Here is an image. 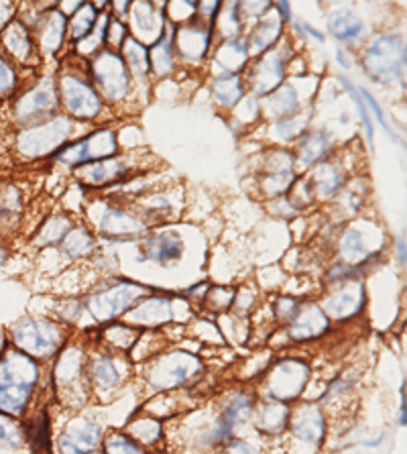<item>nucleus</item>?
Wrapping results in <instances>:
<instances>
[{
  "label": "nucleus",
  "mask_w": 407,
  "mask_h": 454,
  "mask_svg": "<svg viewBox=\"0 0 407 454\" xmlns=\"http://www.w3.org/2000/svg\"><path fill=\"white\" fill-rule=\"evenodd\" d=\"M90 75H92L94 86L98 88V96H105L110 102H119L129 94L130 78L127 64H124L122 55L100 50L96 55L92 66H90Z\"/></svg>",
  "instance_id": "nucleus-5"
},
{
  "label": "nucleus",
  "mask_w": 407,
  "mask_h": 454,
  "mask_svg": "<svg viewBox=\"0 0 407 454\" xmlns=\"http://www.w3.org/2000/svg\"><path fill=\"white\" fill-rule=\"evenodd\" d=\"M206 295H208V298H204V301L212 309H226L232 306L234 295L237 294H234L232 290H226V287H214V290H210Z\"/></svg>",
  "instance_id": "nucleus-51"
},
{
  "label": "nucleus",
  "mask_w": 407,
  "mask_h": 454,
  "mask_svg": "<svg viewBox=\"0 0 407 454\" xmlns=\"http://www.w3.org/2000/svg\"><path fill=\"white\" fill-rule=\"evenodd\" d=\"M133 6V27L141 39H149L151 43L160 41L163 35V17L155 11L153 3H135Z\"/></svg>",
  "instance_id": "nucleus-23"
},
{
  "label": "nucleus",
  "mask_w": 407,
  "mask_h": 454,
  "mask_svg": "<svg viewBox=\"0 0 407 454\" xmlns=\"http://www.w3.org/2000/svg\"><path fill=\"white\" fill-rule=\"evenodd\" d=\"M130 165L127 160H121V157H108V160L82 165V168L75 169L80 182L86 185H94V188H100V185H108L114 182H121L124 176L129 174Z\"/></svg>",
  "instance_id": "nucleus-17"
},
{
  "label": "nucleus",
  "mask_w": 407,
  "mask_h": 454,
  "mask_svg": "<svg viewBox=\"0 0 407 454\" xmlns=\"http://www.w3.org/2000/svg\"><path fill=\"white\" fill-rule=\"evenodd\" d=\"M231 12L220 17V25L224 27L226 35H239L240 29V12H239V4H229Z\"/></svg>",
  "instance_id": "nucleus-54"
},
{
  "label": "nucleus",
  "mask_w": 407,
  "mask_h": 454,
  "mask_svg": "<svg viewBox=\"0 0 407 454\" xmlns=\"http://www.w3.org/2000/svg\"><path fill=\"white\" fill-rule=\"evenodd\" d=\"M247 59H248L247 45L237 37L226 41L218 51V61L226 67V70H229V74H232L234 70H240V67L247 64Z\"/></svg>",
  "instance_id": "nucleus-40"
},
{
  "label": "nucleus",
  "mask_w": 407,
  "mask_h": 454,
  "mask_svg": "<svg viewBox=\"0 0 407 454\" xmlns=\"http://www.w3.org/2000/svg\"><path fill=\"white\" fill-rule=\"evenodd\" d=\"M88 375H90V381L94 383L96 389H113L116 385L121 383L122 375H121V369L113 356L108 355H98L96 359H92L88 363Z\"/></svg>",
  "instance_id": "nucleus-28"
},
{
  "label": "nucleus",
  "mask_w": 407,
  "mask_h": 454,
  "mask_svg": "<svg viewBox=\"0 0 407 454\" xmlns=\"http://www.w3.org/2000/svg\"><path fill=\"white\" fill-rule=\"evenodd\" d=\"M116 151H119L116 135L113 130L102 129L94 130L92 135H86L84 139L75 141L74 145H64L55 153V160L61 165H67V168L78 169L82 165H90L108 160V157H114Z\"/></svg>",
  "instance_id": "nucleus-6"
},
{
  "label": "nucleus",
  "mask_w": 407,
  "mask_h": 454,
  "mask_svg": "<svg viewBox=\"0 0 407 454\" xmlns=\"http://www.w3.org/2000/svg\"><path fill=\"white\" fill-rule=\"evenodd\" d=\"M122 55H124V64H127V70L133 72L135 75H147L151 70L149 66V50L145 47L137 37H127V41L122 43Z\"/></svg>",
  "instance_id": "nucleus-37"
},
{
  "label": "nucleus",
  "mask_w": 407,
  "mask_h": 454,
  "mask_svg": "<svg viewBox=\"0 0 407 454\" xmlns=\"http://www.w3.org/2000/svg\"><path fill=\"white\" fill-rule=\"evenodd\" d=\"M4 261H6V249L3 245H0V267L4 265Z\"/></svg>",
  "instance_id": "nucleus-60"
},
{
  "label": "nucleus",
  "mask_w": 407,
  "mask_h": 454,
  "mask_svg": "<svg viewBox=\"0 0 407 454\" xmlns=\"http://www.w3.org/2000/svg\"><path fill=\"white\" fill-rule=\"evenodd\" d=\"M3 41L9 50L11 55H15L19 61H25L31 58L33 53V41L27 27L20 23V20H12V23L6 25V29L3 33Z\"/></svg>",
  "instance_id": "nucleus-33"
},
{
  "label": "nucleus",
  "mask_w": 407,
  "mask_h": 454,
  "mask_svg": "<svg viewBox=\"0 0 407 454\" xmlns=\"http://www.w3.org/2000/svg\"><path fill=\"white\" fill-rule=\"evenodd\" d=\"M100 231L108 237H133L145 231L143 223L137 216L129 215L122 208H106L100 220Z\"/></svg>",
  "instance_id": "nucleus-26"
},
{
  "label": "nucleus",
  "mask_w": 407,
  "mask_h": 454,
  "mask_svg": "<svg viewBox=\"0 0 407 454\" xmlns=\"http://www.w3.org/2000/svg\"><path fill=\"white\" fill-rule=\"evenodd\" d=\"M300 27V29H306V33H308V35H312L314 39H318V41H324V37L320 35V33L318 31H314L312 29V27H309V25H306V23H301V25H298Z\"/></svg>",
  "instance_id": "nucleus-59"
},
{
  "label": "nucleus",
  "mask_w": 407,
  "mask_h": 454,
  "mask_svg": "<svg viewBox=\"0 0 407 454\" xmlns=\"http://www.w3.org/2000/svg\"><path fill=\"white\" fill-rule=\"evenodd\" d=\"M308 119H301V114H289L286 119L278 122L279 135L284 139H294V137H300L303 133V127H306Z\"/></svg>",
  "instance_id": "nucleus-50"
},
{
  "label": "nucleus",
  "mask_w": 407,
  "mask_h": 454,
  "mask_svg": "<svg viewBox=\"0 0 407 454\" xmlns=\"http://www.w3.org/2000/svg\"><path fill=\"white\" fill-rule=\"evenodd\" d=\"M265 110L275 119H286V116L294 114V110L298 108V94H295L294 86H279L278 90L265 96L263 100Z\"/></svg>",
  "instance_id": "nucleus-36"
},
{
  "label": "nucleus",
  "mask_w": 407,
  "mask_h": 454,
  "mask_svg": "<svg viewBox=\"0 0 407 454\" xmlns=\"http://www.w3.org/2000/svg\"><path fill=\"white\" fill-rule=\"evenodd\" d=\"M130 432H133L135 442L155 444L161 438V424L157 419H137L130 426Z\"/></svg>",
  "instance_id": "nucleus-46"
},
{
  "label": "nucleus",
  "mask_w": 407,
  "mask_h": 454,
  "mask_svg": "<svg viewBox=\"0 0 407 454\" xmlns=\"http://www.w3.org/2000/svg\"><path fill=\"white\" fill-rule=\"evenodd\" d=\"M58 92L66 110L75 119H94V116H98L102 108L100 96L94 86L84 82V78L64 74L59 78Z\"/></svg>",
  "instance_id": "nucleus-10"
},
{
  "label": "nucleus",
  "mask_w": 407,
  "mask_h": 454,
  "mask_svg": "<svg viewBox=\"0 0 407 454\" xmlns=\"http://www.w3.org/2000/svg\"><path fill=\"white\" fill-rule=\"evenodd\" d=\"M340 82L344 86H347V90L350 92V96H353L355 98V105H356V108H358V113H361V119H363V125H364V130H367V139H369V145L372 147V121H371V114H369V106H364V102H363V98L361 96H358L353 88H350L348 84H347V80L344 78H340Z\"/></svg>",
  "instance_id": "nucleus-53"
},
{
  "label": "nucleus",
  "mask_w": 407,
  "mask_h": 454,
  "mask_svg": "<svg viewBox=\"0 0 407 454\" xmlns=\"http://www.w3.org/2000/svg\"><path fill=\"white\" fill-rule=\"evenodd\" d=\"M17 86V74L12 70V66L4 59V55L0 53V98L12 94Z\"/></svg>",
  "instance_id": "nucleus-49"
},
{
  "label": "nucleus",
  "mask_w": 407,
  "mask_h": 454,
  "mask_svg": "<svg viewBox=\"0 0 407 454\" xmlns=\"http://www.w3.org/2000/svg\"><path fill=\"white\" fill-rule=\"evenodd\" d=\"M363 301H364L363 286L348 284L347 287H342V290H338L334 295H330V300L326 301V312L324 314L334 316L338 320H347L356 312H361Z\"/></svg>",
  "instance_id": "nucleus-22"
},
{
  "label": "nucleus",
  "mask_w": 407,
  "mask_h": 454,
  "mask_svg": "<svg viewBox=\"0 0 407 454\" xmlns=\"http://www.w3.org/2000/svg\"><path fill=\"white\" fill-rule=\"evenodd\" d=\"M124 41H127V29H124V25L121 23V20L110 19L108 20V29H106V37H105V45H108L106 50L116 53V50H122Z\"/></svg>",
  "instance_id": "nucleus-48"
},
{
  "label": "nucleus",
  "mask_w": 407,
  "mask_h": 454,
  "mask_svg": "<svg viewBox=\"0 0 407 454\" xmlns=\"http://www.w3.org/2000/svg\"><path fill=\"white\" fill-rule=\"evenodd\" d=\"M300 312V301L289 298V295H286V298H279L278 301H275V316L281 322H286V325H289L295 318V314Z\"/></svg>",
  "instance_id": "nucleus-52"
},
{
  "label": "nucleus",
  "mask_w": 407,
  "mask_h": 454,
  "mask_svg": "<svg viewBox=\"0 0 407 454\" xmlns=\"http://www.w3.org/2000/svg\"><path fill=\"white\" fill-rule=\"evenodd\" d=\"M105 454H145V450L133 438L121 432H113L105 440Z\"/></svg>",
  "instance_id": "nucleus-47"
},
{
  "label": "nucleus",
  "mask_w": 407,
  "mask_h": 454,
  "mask_svg": "<svg viewBox=\"0 0 407 454\" xmlns=\"http://www.w3.org/2000/svg\"><path fill=\"white\" fill-rule=\"evenodd\" d=\"M129 316L137 326H163L174 320V306L169 298H149L141 306L130 308Z\"/></svg>",
  "instance_id": "nucleus-21"
},
{
  "label": "nucleus",
  "mask_w": 407,
  "mask_h": 454,
  "mask_svg": "<svg viewBox=\"0 0 407 454\" xmlns=\"http://www.w3.org/2000/svg\"><path fill=\"white\" fill-rule=\"evenodd\" d=\"M61 247H64V253L70 254L72 259L86 257V254L94 249V237L90 235L86 229H72L67 232L66 239L61 240Z\"/></svg>",
  "instance_id": "nucleus-41"
},
{
  "label": "nucleus",
  "mask_w": 407,
  "mask_h": 454,
  "mask_svg": "<svg viewBox=\"0 0 407 454\" xmlns=\"http://www.w3.org/2000/svg\"><path fill=\"white\" fill-rule=\"evenodd\" d=\"M145 298V287L133 281H116L106 290L90 295L88 309L98 322H108L127 314L137 301Z\"/></svg>",
  "instance_id": "nucleus-7"
},
{
  "label": "nucleus",
  "mask_w": 407,
  "mask_h": 454,
  "mask_svg": "<svg viewBox=\"0 0 407 454\" xmlns=\"http://www.w3.org/2000/svg\"><path fill=\"white\" fill-rule=\"evenodd\" d=\"M90 454H105V452H90Z\"/></svg>",
  "instance_id": "nucleus-61"
},
{
  "label": "nucleus",
  "mask_w": 407,
  "mask_h": 454,
  "mask_svg": "<svg viewBox=\"0 0 407 454\" xmlns=\"http://www.w3.org/2000/svg\"><path fill=\"white\" fill-rule=\"evenodd\" d=\"M342 184H344V176L334 163H320L318 168L314 169L312 177H309L308 188L316 196L330 198L342 188Z\"/></svg>",
  "instance_id": "nucleus-27"
},
{
  "label": "nucleus",
  "mask_w": 407,
  "mask_h": 454,
  "mask_svg": "<svg viewBox=\"0 0 407 454\" xmlns=\"http://www.w3.org/2000/svg\"><path fill=\"white\" fill-rule=\"evenodd\" d=\"M328 316L324 314V309L318 306H306L300 308V312L295 314V318L289 322V336L294 340L303 342L318 339L328 330Z\"/></svg>",
  "instance_id": "nucleus-19"
},
{
  "label": "nucleus",
  "mask_w": 407,
  "mask_h": 454,
  "mask_svg": "<svg viewBox=\"0 0 407 454\" xmlns=\"http://www.w3.org/2000/svg\"><path fill=\"white\" fill-rule=\"evenodd\" d=\"M139 334H141L139 330L130 328L127 325H110L105 330V339L110 342V345L124 350H129L137 340H139Z\"/></svg>",
  "instance_id": "nucleus-45"
},
{
  "label": "nucleus",
  "mask_w": 407,
  "mask_h": 454,
  "mask_svg": "<svg viewBox=\"0 0 407 454\" xmlns=\"http://www.w3.org/2000/svg\"><path fill=\"white\" fill-rule=\"evenodd\" d=\"M59 106V92L58 84L53 80L45 78L39 86L33 88L29 94L17 102V119L23 122L53 119V110Z\"/></svg>",
  "instance_id": "nucleus-12"
},
{
  "label": "nucleus",
  "mask_w": 407,
  "mask_h": 454,
  "mask_svg": "<svg viewBox=\"0 0 407 454\" xmlns=\"http://www.w3.org/2000/svg\"><path fill=\"white\" fill-rule=\"evenodd\" d=\"M72 133V122L66 116H53L47 122H41V125L33 129H25L23 133L19 135V143L25 155L29 157H39L47 155L51 151H58L64 147L67 137Z\"/></svg>",
  "instance_id": "nucleus-8"
},
{
  "label": "nucleus",
  "mask_w": 407,
  "mask_h": 454,
  "mask_svg": "<svg viewBox=\"0 0 407 454\" xmlns=\"http://www.w3.org/2000/svg\"><path fill=\"white\" fill-rule=\"evenodd\" d=\"M25 442L31 446L33 454H53V440H51V422L47 410H41L35 419L23 424Z\"/></svg>",
  "instance_id": "nucleus-25"
},
{
  "label": "nucleus",
  "mask_w": 407,
  "mask_h": 454,
  "mask_svg": "<svg viewBox=\"0 0 407 454\" xmlns=\"http://www.w3.org/2000/svg\"><path fill=\"white\" fill-rule=\"evenodd\" d=\"M72 231L70 226V220H67L66 216H53L47 220V223L41 226L39 235H37V245L45 247V245H58L61 243V240L66 239L67 232Z\"/></svg>",
  "instance_id": "nucleus-42"
},
{
  "label": "nucleus",
  "mask_w": 407,
  "mask_h": 454,
  "mask_svg": "<svg viewBox=\"0 0 407 454\" xmlns=\"http://www.w3.org/2000/svg\"><path fill=\"white\" fill-rule=\"evenodd\" d=\"M251 411H253V397L248 394H243V391H240V394H234L231 400L226 402L223 411H220L218 422L208 436V444L226 442V440L232 436L234 428L251 416Z\"/></svg>",
  "instance_id": "nucleus-13"
},
{
  "label": "nucleus",
  "mask_w": 407,
  "mask_h": 454,
  "mask_svg": "<svg viewBox=\"0 0 407 454\" xmlns=\"http://www.w3.org/2000/svg\"><path fill=\"white\" fill-rule=\"evenodd\" d=\"M279 35H281V19H273V17L263 19L257 27H254L251 37H248V45H247L248 55L267 53L275 45V41L279 39Z\"/></svg>",
  "instance_id": "nucleus-31"
},
{
  "label": "nucleus",
  "mask_w": 407,
  "mask_h": 454,
  "mask_svg": "<svg viewBox=\"0 0 407 454\" xmlns=\"http://www.w3.org/2000/svg\"><path fill=\"white\" fill-rule=\"evenodd\" d=\"M12 347L31 359H50L64 345V330L59 325L43 318L20 320L12 328Z\"/></svg>",
  "instance_id": "nucleus-3"
},
{
  "label": "nucleus",
  "mask_w": 407,
  "mask_h": 454,
  "mask_svg": "<svg viewBox=\"0 0 407 454\" xmlns=\"http://www.w3.org/2000/svg\"><path fill=\"white\" fill-rule=\"evenodd\" d=\"M37 381V361L15 347H6L0 355V414L23 416Z\"/></svg>",
  "instance_id": "nucleus-1"
},
{
  "label": "nucleus",
  "mask_w": 407,
  "mask_h": 454,
  "mask_svg": "<svg viewBox=\"0 0 407 454\" xmlns=\"http://www.w3.org/2000/svg\"><path fill=\"white\" fill-rule=\"evenodd\" d=\"M330 149H333V135L326 130H314L300 141L298 157L303 165H314L322 161Z\"/></svg>",
  "instance_id": "nucleus-30"
},
{
  "label": "nucleus",
  "mask_w": 407,
  "mask_h": 454,
  "mask_svg": "<svg viewBox=\"0 0 407 454\" xmlns=\"http://www.w3.org/2000/svg\"><path fill=\"white\" fill-rule=\"evenodd\" d=\"M397 257H399V263L405 265V240L403 239L397 240Z\"/></svg>",
  "instance_id": "nucleus-57"
},
{
  "label": "nucleus",
  "mask_w": 407,
  "mask_h": 454,
  "mask_svg": "<svg viewBox=\"0 0 407 454\" xmlns=\"http://www.w3.org/2000/svg\"><path fill=\"white\" fill-rule=\"evenodd\" d=\"M102 442V428L90 419H75L59 438V454H90Z\"/></svg>",
  "instance_id": "nucleus-14"
},
{
  "label": "nucleus",
  "mask_w": 407,
  "mask_h": 454,
  "mask_svg": "<svg viewBox=\"0 0 407 454\" xmlns=\"http://www.w3.org/2000/svg\"><path fill=\"white\" fill-rule=\"evenodd\" d=\"M286 74V61L281 59L279 51H267L257 64L253 66L251 74H248V82H251L253 90L257 96L271 94L281 86Z\"/></svg>",
  "instance_id": "nucleus-15"
},
{
  "label": "nucleus",
  "mask_w": 407,
  "mask_h": 454,
  "mask_svg": "<svg viewBox=\"0 0 407 454\" xmlns=\"http://www.w3.org/2000/svg\"><path fill=\"white\" fill-rule=\"evenodd\" d=\"M174 27L163 31L160 41H155L149 50V66L157 75H165L174 70Z\"/></svg>",
  "instance_id": "nucleus-32"
},
{
  "label": "nucleus",
  "mask_w": 407,
  "mask_h": 454,
  "mask_svg": "<svg viewBox=\"0 0 407 454\" xmlns=\"http://www.w3.org/2000/svg\"><path fill=\"white\" fill-rule=\"evenodd\" d=\"M96 23H98V12H96L94 4L82 3L80 9L70 19V29H67V33H70L74 41H82L94 31Z\"/></svg>",
  "instance_id": "nucleus-39"
},
{
  "label": "nucleus",
  "mask_w": 407,
  "mask_h": 454,
  "mask_svg": "<svg viewBox=\"0 0 407 454\" xmlns=\"http://www.w3.org/2000/svg\"><path fill=\"white\" fill-rule=\"evenodd\" d=\"M55 385H58L61 400L72 408H80L86 402L90 389L88 361L80 347H70L59 355L55 364Z\"/></svg>",
  "instance_id": "nucleus-4"
},
{
  "label": "nucleus",
  "mask_w": 407,
  "mask_h": 454,
  "mask_svg": "<svg viewBox=\"0 0 407 454\" xmlns=\"http://www.w3.org/2000/svg\"><path fill=\"white\" fill-rule=\"evenodd\" d=\"M25 444L23 424L9 414H0V446L15 450Z\"/></svg>",
  "instance_id": "nucleus-43"
},
{
  "label": "nucleus",
  "mask_w": 407,
  "mask_h": 454,
  "mask_svg": "<svg viewBox=\"0 0 407 454\" xmlns=\"http://www.w3.org/2000/svg\"><path fill=\"white\" fill-rule=\"evenodd\" d=\"M212 94L220 106H237L243 98V80L237 74H223L212 82Z\"/></svg>",
  "instance_id": "nucleus-34"
},
{
  "label": "nucleus",
  "mask_w": 407,
  "mask_h": 454,
  "mask_svg": "<svg viewBox=\"0 0 407 454\" xmlns=\"http://www.w3.org/2000/svg\"><path fill=\"white\" fill-rule=\"evenodd\" d=\"M340 254L344 257V261H347V265H350V267L367 261L369 249H367V243H364V237L361 235V232L355 229H348L347 232H344L340 239Z\"/></svg>",
  "instance_id": "nucleus-38"
},
{
  "label": "nucleus",
  "mask_w": 407,
  "mask_h": 454,
  "mask_svg": "<svg viewBox=\"0 0 407 454\" xmlns=\"http://www.w3.org/2000/svg\"><path fill=\"white\" fill-rule=\"evenodd\" d=\"M254 424L265 434H281L289 424V410L284 402H267L257 410Z\"/></svg>",
  "instance_id": "nucleus-29"
},
{
  "label": "nucleus",
  "mask_w": 407,
  "mask_h": 454,
  "mask_svg": "<svg viewBox=\"0 0 407 454\" xmlns=\"http://www.w3.org/2000/svg\"><path fill=\"white\" fill-rule=\"evenodd\" d=\"M328 29L336 39L350 43V41H356L363 35L364 25H363V20L355 15V12L336 11L328 19Z\"/></svg>",
  "instance_id": "nucleus-35"
},
{
  "label": "nucleus",
  "mask_w": 407,
  "mask_h": 454,
  "mask_svg": "<svg viewBox=\"0 0 407 454\" xmlns=\"http://www.w3.org/2000/svg\"><path fill=\"white\" fill-rule=\"evenodd\" d=\"M292 434L309 450L320 449L324 434H326V424H324V418L316 405H301L295 411L292 418Z\"/></svg>",
  "instance_id": "nucleus-16"
},
{
  "label": "nucleus",
  "mask_w": 407,
  "mask_h": 454,
  "mask_svg": "<svg viewBox=\"0 0 407 454\" xmlns=\"http://www.w3.org/2000/svg\"><path fill=\"white\" fill-rule=\"evenodd\" d=\"M143 251L145 257L153 261V263L169 267L182 259L184 240L176 232H160V235H153L145 240Z\"/></svg>",
  "instance_id": "nucleus-20"
},
{
  "label": "nucleus",
  "mask_w": 407,
  "mask_h": 454,
  "mask_svg": "<svg viewBox=\"0 0 407 454\" xmlns=\"http://www.w3.org/2000/svg\"><path fill=\"white\" fill-rule=\"evenodd\" d=\"M363 67L377 84H393L402 80L405 70L403 39L393 33L379 35L364 51Z\"/></svg>",
  "instance_id": "nucleus-2"
},
{
  "label": "nucleus",
  "mask_w": 407,
  "mask_h": 454,
  "mask_svg": "<svg viewBox=\"0 0 407 454\" xmlns=\"http://www.w3.org/2000/svg\"><path fill=\"white\" fill-rule=\"evenodd\" d=\"M202 369L198 356L190 353H171L160 356L149 369V383L153 389H174L177 385L185 383L192 377H196Z\"/></svg>",
  "instance_id": "nucleus-9"
},
{
  "label": "nucleus",
  "mask_w": 407,
  "mask_h": 454,
  "mask_svg": "<svg viewBox=\"0 0 407 454\" xmlns=\"http://www.w3.org/2000/svg\"><path fill=\"white\" fill-rule=\"evenodd\" d=\"M212 39V25L208 27H196V25H184L179 27L174 35V43L177 45L179 53L184 55L188 61H202L208 53Z\"/></svg>",
  "instance_id": "nucleus-18"
},
{
  "label": "nucleus",
  "mask_w": 407,
  "mask_h": 454,
  "mask_svg": "<svg viewBox=\"0 0 407 454\" xmlns=\"http://www.w3.org/2000/svg\"><path fill=\"white\" fill-rule=\"evenodd\" d=\"M309 380L308 364L300 359H284L275 364L267 381V394L275 402H289L298 397Z\"/></svg>",
  "instance_id": "nucleus-11"
},
{
  "label": "nucleus",
  "mask_w": 407,
  "mask_h": 454,
  "mask_svg": "<svg viewBox=\"0 0 407 454\" xmlns=\"http://www.w3.org/2000/svg\"><path fill=\"white\" fill-rule=\"evenodd\" d=\"M275 6H278L279 12H281V15H279V19H281V20H289V19H292V15H289V4H286V3H278Z\"/></svg>",
  "instance_id": "nucleus-58"
},
{
  "label": "nucleus",
  "mask_w": 407,
  "mask_h": 454,
  "mask_svg": "<svg viewBox=\"0 0 407 454\" xmlns=\"http://www.w3.org/2000/svg\"><path fill=\"white\" fill-rule=\"evenodd\" d=\"M39 43L43 45L45 51L55 53L64 43V37L67 33V19L61 11H58V6H55V11L45 12L43 19L39 20Z\"/></svg>",
  "instance_id": "nucleus-24"
},
{
  "label": "nucleus",
  "mask_w": 407,
  "mask_h": 454,
  "mask_svg": "<svg viewBox=\"0 0 407 454\" xmlns=\"http://www.w3.org/2000/svg\"><path fill=\"white\" fill-rule=\"evenodd\" d=\"M358 92H361V96H363V102H367V105L372 108V113H375V116L379 119V122H381V125H383V129L387 130V133L391 135V129L387 127V122H385L383 110H381V106H379V102H377L375 98H372V96H371L367 90H364V88H361V90H358ZM391 137H393V135H391Z\"/></svg>",
  "instance_id": "nucleus-55"
},
{
  "label": "nucleus",
  "mask_w": 407,
  "mask_h": 454,
  "mask_svg": "<svg viewBox=\"0 0 407 454\" xmlns=\"http://www.w3.org/2000/svg\"><path fill=\"white\" fill-rule=\"evenodd\" d=\"M224 454H259V452H257V449H253L251 444L245 442V440L234 438L229 444H226Z\"/></svg>",
  "instance_id": "nucleus-56"
},
{
  "label": "nucleus",
  "mask_w": 407,
  "mask_h": 454,
  "mask_svg": "<svg viewBox=\"0 0 407 454\" xmlns=\"http://www.w3.org/2000/svg\"><path fill=\"white\" fill-rule=\"evenodd\" d=\"M295 184L294 169H284V171H267L263 177V192L267 196H281L289 192V188Z\"/></svg>",
  "instance_id": "nucleus-44"
}]
</instances>
